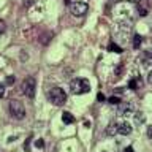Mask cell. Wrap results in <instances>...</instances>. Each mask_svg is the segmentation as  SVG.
<instances>
[{
	"instance_id": "3",
	"label": "cell",
	"mask_w": 152,
	"mask_h": 152,
	"mask_svg": "<svg viewBox=\"0 0 152 152\" xmlns=\"http://www.w3.org/2000/svg\"><path fill=\"white\" fill-rule=\"evenodd\" d=\"M10 113H11V116L14 119H18V121H21V119L26 117V108H24V104L19 102V100H11V102H10Z\"/></svg>"
},
{
	"instance_id": "20",
	"label": "cell",
	"mask_w": 152,
	"mask_h": 152,
	"mask_svg": "<svg viewBox=\"0 0 152 152\" xmlns=\"http://www.w3.org/2000/svg\"><path fill=\"white\" fill-rule=\"evenodd\" d=\"M3 95H5V86H3V84H0V98H2Z\"/></svg>"
},
{
	"instance_id": "26",
	"label": "cell",
	"mask_w": 152,
	"mask_h": 152,
	"mask_svg": "<svg viewBox=\"0 0 152 152\" xmlns=\"http://www.w3.org/2000/svg\"><path fill=\"white\" fill-rule=\"evenodd\" d=\"M133 2H135V3H140V2H141V0H133Z\"/></svg>"
},
{
	"instance_id": "7",
	"label": "cell",
	"mask_w": 152,
	"mask_h": 152,
	"mask_svg": "<svg viewBox=\"0 0 152 152\" xmlns=\"http://www.w3.org/2000/svg\"><path fill=\"white\" fill-rule=\"evenodd\" d=\"M132 125L128 122H122L121 125H119V133H121V135H124V136H128L132 133Z\"/></svg>"
},
{
	"instance_id": "9",
	"label": "cell",
	"mask_w": 152,
	"mask_h": 152,
	"mask_svg": "<svg viewBox=\"0 0 152 152\" xmlns=\"http://www.w3.org/2000/svg\"><path fill=\"white\" fill-rule=\"evenodd\" d=\"M62 121H64V124H73L75 117H73V114H71V113L64 111V114H62Z\"/></svg>"
},
{
	"instance_id": "21",
	"label": "cell",
	"mask_w": 152,
	"mask_h": 152,
	"mask_svg": "<svg viewBox=\"0 0 152 152\" xmlns=\"http://www.w3.org/2000/svg\"><path fill=\"white\" fill-rule=\"evenodd\" d=\"M14 83V76H8L7 78V84H13Z\"/></svg>"
},
{
	"instance_id": "24",
	"label": "cell",
	"mask_w": 152,
	"mask_h": 152,
	"mask_svg": "<svg viewBox=\"0 0 152 152\" xmlns=\"http://www.w3.org/2000/svg\"><path fill=\"white\" fill-rule=\"evenodd\" d=\"M97 98H98V102H104V95H103V94H98Z\"/></svg>"
},
{
	"instance_id": "12",
	"label": "cell",
	"mask_w": 152,
	"mask_h": 152,
	"mask_svg": "<svg viewBox=\"0 0 152 152\" xmlns=\"http://www.w3.org/2000/svg\"><path fill=\"white\" fill-rule=\"evenodd\" d=\"M141 43H142V37L141 35H135V37H133V48H135V49H138V48L141 46Z\"/></svg>"
},
{
	"instance_id": "5",
	"label": "cell",
	"mask_w": 152,
	"mask_h": 152,
	"mask_svg": "<svg viewBox=\"0 0 152 152\" xmlns=\"http://www.w3.org/2000/svg\"><path fill=\"white\" fill-rule=\"evenodd\" d=\"M70 11L73 16L81 18L89 11V7H87V3H84V2H73V3H70Z\"/></svg>"
},
{
	"instance_id": "4",
	"label": "cell",
	"mask_w": 152,
	"mask_h": 152,
	"mask_svg": "<svg viewBox=\"0 0 152 152\" xmlns=\"http://www.w3.org/2000/svg\"><path fill=\"white\" fill-rule=\"evenodd\" d=\"M35 90H37V81L33 76H27L22 83V92L26 94V97L33 98L35 97Z\"/></svg>"
},
{
	"instance_id": "16",
	"label": "cell",
	"mask_w": 152,
	"mask_h": 152,
	"mask_svg": "<svg viewBox=\"0 0 152 152\" xmlns=\"http://www.w3.org/2000/svg\"><path fill=\"white\" fill-rule=\"evenodd\" d=\"M5 28H7V24H5V21L3 19H0V35L5 32Z\"/></svg>"
},
{
	"instance_id": "22",
	"label": "cell",
	"mask_w": 152,
	"mask_h": 152,
	"mask_svg": "<svg viewBox=\"0 0 152 152\" xmlns=\"http://www.w3.org/2000/svg\"><path fill=\"white\" fill-rule=\"evenodd\" d=\"M147 83H149V84H152V70L149 71V75H147Z\"/></svg>"
},
{
	"instance_id": "15",
	"label": "cell",
	"mask_w": 152,
	"mask_h": 152,
	"mask_svg": "<svg viewBox=\"0 0 152 152\" xmlns=\"http://www.w3.org/2000/svg\"><path fill=\"white\" fill-rule=\"evenodd\" d=\"M128 87L133 89V90H136V89H138V81H136V79H132L130 84H128Z\"/></svg>"
},
{
	"instance_id": "8",
	"label": "cell",
	"mask_w": 152,
	"mask_h": 152,
	"mask_svg": "<svg viewBox=\"0 0 152 152\" xmlns=\"http://www.w3.org/2000/svg\"><path fill=\"white\" fill-rule=\"evenodd\" d=\"M106 133H108L109 136L117 135V133H119V125H117L116 122H111V124L108 125V128H106Z\"/></svg>"
},
{
	"instance_id": "1",
	"label": "cell",
	"mask_w": 152,
	"mask_h": 152,
	"mask_svg": "<svg viewBox=\"0 0 152 152\" xmlns=\"http://www.w3.org/2000/svg\"><path fill=\"white\" fill-rule=\"evenodd\" d=\"M90 90V84L87 79L84 78H75L70 83V92L73 95H81V94H87Z\"/></svg>"
},
{
	"instance_id": "10",
	"label": "cell",
	"mask_w": 152,
	"mask_h": 152,
	"mask_svg": "<svg viewBox=\"0 0 152 152\" xmlns=\"http://www.w3.org/2000/svg\"><path fill=\"white\" fill-rule=\"evenodd\" d=\"M152 64V51H146V54L142 56V65H151Z\"/></svg>"
},
{
	"instance_id": "17",
	"label": "cell",
	"mask_w": 152,
	"mask_h": 152,
	"mask_svg": "<svg viewBox=\"0 0 152 152\" xmlns=\"http://www.w3.org/2000/svg\"><path fill=\"white\" fill-rule=\"evenodd\" d=\"M121 71H122V65H117L116 71H114V76H116V78H121Z\"/></svg>"
},
{
	"instance_id": "13",
	"label": "cell",
	"mask_w": 152,
	"mask_h": 152,
	"mask_svg": "<svg viewBox=\"0 0 152 152\" xmlns=\"http://www.w3.org/2000/svg\"><path fill=\"white\" fill-rule=\"evenodd\" d=\"M109 51H113V52H117V54H121V52H122V49H121V48H119L117 45H114V43H111V45H109Z\"/></svg>"
},
{
	"instance_id": "25",
	"label": "cell",
	"mask_w": 152,
	"mask_h": 152,
	"mask_svg": "<svg viewBox=\"0 0 152 152\" xmlns=\"http://www.w3.org/2000/svg\"><path fill=\"white\" fill-rule=\"evenodd\" d=\"M138 11H140V14H141V16H146V14H147V11H146V10H138Z\"/></svg>"
},
{
	"instance_id": "23",
	"label": "cell",
	"mask_w": 152,
	"mask_h": 152,
	"mask_svg": "<svg viewBox=\"0 0 152 152\" xmlns=\"http://www.w3.org/2000/svg\"><path fill=\"white\" fill-rule=\"evenodd\" d=\"M124 152H135V149H133L132 146H128V147H125V149H124Z\"/></svg>"
},
{
	"instance_id": "2",
	"label": "cell",
	"mask_w": 152,
	"mask_h": 152,
	"mask_svg": "<svg viewBox=\"0 0 152 152\" xmlns=\"http://www.w3.org/2000/svg\"><path fill=\"white\" fill-rule=\"evenodd\" d=\"M46 95H48V100L52 104H56V106H60V104H64L66 102V94L60 87H52L51 90H48Z\"/></svg>"
},
{
	"instance_id": "6",
	"label": "cell",
	"mask_w": 152,
	"mask_h": 152,
	"mask_svg": "<svg viewBox=\"0 0 152 152\" xmlns=\"http://www.w3.org/2000/svg\"><path fill=\"white\" fill-rule=\"evenodd\" d=\"M133 111V104L130 102H121L117 104V116H127Z\"/></svg>"
},
{
	"instance_id": "18",
	"label": "cell",
	"mask_w": 152,
	"mask_h": 152,
	"mask_svg": "<svg viewBox=\"0 0 152 152\" xmlns=\"http://www.w3.org/2000/svg\"><path fill=\"white\" fill-rule=\"evenodd\" d=\"M35 146L40 147V149H43V147H45V142H43V140H37L35 141Z\"/></svg>"
},
{
	"instance_id": "11",
	"label": "cell",
	"mask_w": 152,
	"mask_h": 152,
	"mask_svg": "<svg viewBox=\"0 0 152 152\" xmlns=\"http://www.w3.org/2000/svg\"><path fill=\"white\" fill-rule=\"evenodd\" d=\"M144 122H146L144 113H136L135 114V124H136V125H141V124H144Z\"/></svg>"
},
{
	"instance_id": "14",
	"label": "cell",
	"mask_w": 152,
	"mask_h": 152,
	"mask_svg": "<svg viewBox=\"0 0 152 152\" xmlns=\"http://www.w3.org/2000/svg\"><path fill=\"white\" fill-rule=\"evenodd\" d=\"M108 103H111V104H119V103H121V98H119V97H109V98H108Z\"/></svg>"
},
{
	"instance_id": "19",
	"label": "cell",
	"mask_w": 152,
	"mask_h": 152,
	"mask_svg": "<svg viewBox=\"0 0 152 152\" xmlns=\"http://www.w3.org/2000/svg\"><path fill=\"white\" fill-rule=\"evenodd\" d=\"M147 138H149V140H152V125L147 127Z\"/></svg>"
}]
</instances>
